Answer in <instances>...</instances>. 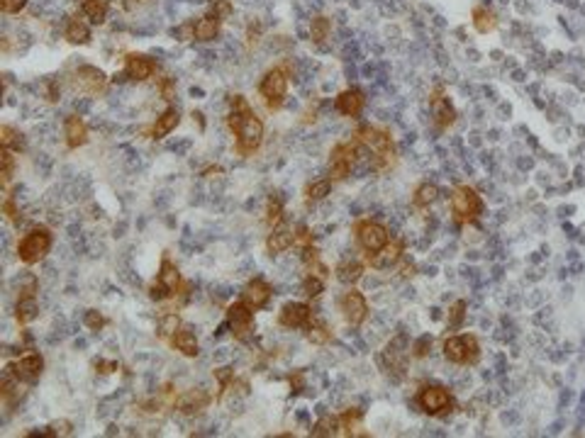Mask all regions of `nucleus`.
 <instances>
[{
  "label": "nucleus",
  "mask_w": 585,
  "mask_h": 438,
  "mask_svg": "<svg viewBox=\"0 0 585 438\" xmlns=\"http://www.w3.org/2000/svg\"><path fill=\"white\" fill-rule=\"evenodd\" d=\"M364 278V266L359 261H351V258H344L339 266H336V280L344 282V285H354Z\"/></svg>",
  "instance_id": "bb28decb"
},
{
  "label": "nucleus",
  "mask_w": 585,
  "mask_h": 438,
  "mask_svg": "<svg viewBox=\"0 0 585 438\" xmlns=\"http://www.w3.org/2000/svg\"><path fill=\"white\" fill-rule=\"evenodd\" d=\"M329 32H332V20L329 17L317 15V17L310 20V39L315 44H325V39L329 37Z\"/></svg>",
  "instance_id": "2f4dec72"
},
{
  "label": "nucleus",
  "mask_w": 585,
  "mask_h": 438,
  "mask_svg": "<svg viewBox=\"0 0 585 438\" xmlns=\"http://www.w3.org/2000/svg\"><path fill=\"white\" fill-rule=\"evenodd\" d=\"M161 95H164V100H173V83L168 78L161 83Z\"/></svg>",
  "instance_id": "09e8293b"
},
{
  "label": "nucleus",
  "mask_w": 585,
  "mask_h": 438,
  "mask_svg": "<svg viewBox=\"0 0 585 438\" xmlns=\"http://www.w3.org/2000/svg\"><path fill=\"white\" fill-rule=\"evenodd\" d=\"M292 243H295V234H292V229H288V227L281 222V224L273 227L271 236H268V241H266V248H268V253L278 256V253H286Z\"/></svg>",
  "instance_id": "5701e85b"
},
{
  "label": "nucleus",
  "mask_w": 585,
  "mask_h": 438,
  "mask_svg": "<svg viewBox=\"0 0 585 438\" xmlns=\"http://www.w3.org/2000/svg\"><path fill=\"white\" fill-rule=\"evenodd\" d=\"M178 124H181V112H178L176 107H168L166 112H164L161 117H156V122H154V127H151V139H164V136H168Z\"/></svg>",
  "instance_id": "393cba45"
},
{
  "label": "nucleus",
  "mask_w": 585,
  "mask_h": 438,
  "mask_svg": "<svg viewBox=\"0 0 585 438\" xmlns=\"http://www.w3.org/2000/svg\"><path fill=\"white\" fill-rule=\"evenodd\" d=\"M227 324L232 329V336L239 341V343H249L254 338V309L242 300V302H234L229 304L227 309Z\"/></svg>",
  "instance_id": "1a4fd4ad"
},
{
  "label": "nucleus",
  "mask_w": 585,
  "mask_h": 438,
  "mask_svg": "<svg viewBox=\"0 0 585 438\" xmlns=\"http://www.w3.org/2000/svg\"><path fill=\"white\" fill-rule=\"evenodd\" d=\"M429 348H432V338H429V336H422V338H417V341H415V346H412V351H415V356H417V358H424V356L429 353Z\"/></svg>",
  "instance_id": "a18cd8bd"
},
{
  "label": "nucleus",
  "mask_w": 585,
  "mask_h": 438,
  "mask_svg": "<svg viewBox=\"0 0 585 438\" xmlns=\"http://www.w3.org/2000/svg\"><path fill=\"white\" fill-rule=\"evenodd\" d=\"M73 85H76L78 90L88 93V95H98V93L105 90L108 76H105L100 68H95V66H78V68L73 71Z\"/></svg>",
  "instance_id": "f8f14e48"
},
{
  "label": "nucleus",
  "mask_w": 585,
  "mask_h": 438,
  "mask_svg": "<svg viewBox=\"0 0 585 438\" xmlns=\"http://www.w3.org/2000/svg\"><path fill=\"white\" fill-rule=\"evenodd\" d=\"M15 314H17V321L20 324H30L39 317V302L37 297H20L17 304H15Z\"/></svg>",
  "instance_id": "7c9ffc66"
},
{
  "label": "nucleus",
  "mask_w": 585,
  "mask_h": 438,
  "mask_svg": "<svg viewBox=\"0 0 585 438\" xmlns=\"http://www.w3.org/2000/svg\"><path fill=\"white\" fill-rule=\"evenodd\" d=\"M178 329H181V319L176 312H168L159 319V336H173Z\"/></svg>",
  "instance_id": "58836bf2"
},
{
  "label": "nucleus",
  "mask_w": 585,
  "mask_h": 438,
  "mask_svg": "<svg viewBox=\"0 0 585 438\" xmlns=\"http://www.w3.org/2000/svg\"><path fill=\"white\" fill-rule=\"evenodd\" d=\"M339 429H341V421H339L336 416L322 414V416L317 419V424L310 429V434H312V436H336Z\"/></svg>",
  "instance_id": "473e14b6"
},
{
  "label": "nucleus",
  "mask_w": 585,
  "mask_h": 438,
  "mask_svg": "<svg viewBox=\"0 0 585 438\" xmlns=\"http://www.w3.org/2000/svg\"><path fill=\"white\" fill-rule=\"evenodd\" d=\"M212 12H217L222 20H227L232 12H234V7H232V2L229 0H212V7H210Z\"/></svg>",
  "instance_id": "c03bdc74"
},
{
  "label": "nucleus",
  "mask_w": 585,
  "mask_h": 438,
  "mask_svg": "<svg viewBox=\"0 0 585 438\" xmlns=\"http://www.w3.org/2000/svg\"><path fill=\"white\" fill-rule=\"evenodd\" d=\"M463 317H466V302L459 300V302H454V307L449 309V324L459 326L461 321H463Z\"/></svg>",
  "instance_id": "37998d69"
},
{
  "label": "nucleus",
  "mask_w": 585,
  "mask_h": 438,
  "mask_svg": "<svg viewBox=\"0 0 585 438\" xmlns=\"http://www.w3.org/2000/svg\"><path fill=\"white\" fill-rule=\"evenodd\" d=\"M154 71H156V64H154L149 56H144V54H127L125 76L129 80H137V83L149 80L154 76Z\"/></svg>",
  "instance_id": "dca6fc26"
},
{
  "label": "nucleus",
  "mask_w": 585,
  "mask_h": 438,
  "mask_svg": "<svg viewBox=\"0 0 585 438\" xmlns=\"http://www.w3.org/2000/svg\"><path fill=\"white\" fill-rule=\"evenodd\" d=\"M64 37L71 41V44H88V41H90V27L85 25L81 17H71L69 25H66Z\"/></svg>",
  "instance_id": "c756f323"
},
{
  "label": "nucleus",
  "mask_w": 585,
  "mask_h": 438,
  "mask_svg": "<svg viewBox=\"0 0 585 438\" xmlns=\"http://www.w3.org/2000/svg\"><path fill=\"white\" fill-rule=\"evenodd\" d=\"M2 146H7V149H12V151H22L25 146H27V141H25V134L22 132H17L15 127H10V124H5L2 127Z\"/></svg>",
  "instance_id": "f704fd0d"
},
{
  "label": "nucleus",
  "mask_w": 585,
  "mask_h": 438,
  "mask_svg": "<svg viewBox=\"0 0 585 438\" xmlns=\"http://www.w3.org/2000/svg\"><path fill=\"white\" fill-rule=\"evenodd\" d=\"M329 193H332V178L315 180V183H310V185L305 188V198L310 200V202H320V200L327 198Z\"/></svg>",
  "instance_id": "72a5a7b5"
},
{
  "label": "nucleus",
  "mask_w": 585,
  "mask_h": 438,
  "mask_svg": "<svg viewBox=\"0 0 585 438\" xmlns=\"http://www.w3.org/2000/svg\"><path fill=\"white\" fill-rule=\"evenodd\" d=\"M271 295H273V287L263 278H251L244 285V290H242V300L249 304L251 309H263L268 304Z\"/></svg>",
  "instance_id": "4468645a"
},
{
  "label": "nucleus",
  "mask_w": 585,
  "mask_h": 438,
  "mask_svg": "<svg viewBox=\"0 0 585 438\" xmlns=\"http://www.w3.org/2000/svg\"><path fill=\"white\" fill-rule=\"evenodd\" d=\"M329 338H332V331H329L325 324H310V326H307V341H310V343L325 346V343H329Z\"/></svg>",
  "instance_id": "4c0bfd02"
},
{
  "label": "nucleus",
  "mask_w": 585,
  "mask_h": 438,
  "mask_svg": "<svg viewBox=\"0 0 585 438\" xmlns=\"http://www.w3.org/2000/svg\"><path fill=\"white\" fill-rule=\"evenodd\" d=\"M288 83H291V64L276 66V68L263 73V78L258 83V93H261V98L266 100V105L271 110H278L283 105L286 93H288Z\"/></svg>",
  "instance_id": "f03ea898"
},
{
  "label": "nucleus",
  "mask_w": 585,
  "mask_h": 438,
  "mask_svg": "<svg viewBox=\"0 0 585 438\" xmlns=\"http://www.w3.org/2000/svg\"><path fill=\"white\" fill-rule=\"evenodd\" d=\"M359 159H361V141L351 139V141L336 144L332 149V154H329V178L332 180H344L359 166Z\"/></svg>",
  "instance_id": "39448f33"
},
{
  "label": "nucleus",
  "mask_w": 585,
  "mask_h": 438,
  "mask_svg": "<svg viewBox=\"0 0 585 438\" xmlns=\"http://www.w3.org/2000/svg\"><path fill=\"white\" fill-rule=\"evenodd\" d=\"M437 198H439V188H437L434 183H422L417 190H415L412 202H415V207H429Z\"/></svg>",
  "instance_id": "c9c22d12"
},
{
  "label": "nucleus",
  "mask_w": 585,
  "mask_h": 438,
  "mask_svg": "<svg viewBox=\"0 0 585 438\" xmlns=\"http://www.w3.org/2000/svg\"><path fill=\"white\" fill-rule=\"evenodd\" d=\"M44 93H46V100H51V102H56L59 100V80H46V85H44Z\"/></svg>",
  "instance_id": "49530a36"
},
{
  "label": "nucleus",
  "mask_w": 585,
  "mask_h": 438,
  "mask_svg": "<svg viewBox=\"0 0 585 438\" xmlns=\"http://www.w3.org/2000/svg\"><path fill=\"white\" fill-rule=\"evenodd\" d=\"M222 17L217 15V12H205L198 22H193V39L198 41H210L217 37V32H219V27H222Z\"/></svg>",
  "instance_id": "412c9836"
},
{
  "label": "nucleus",
  "mask_w": 585,
  "mask_h": 438,
  "mask_svg": "<svg viewBox=\"0 0 585 438\" xmlns=\"http://www.w3.org/2000/svg\"><path fill=\"white\" fill-rule=\"evenodd\" d=\"M234 134H237V149H239V154L249 156V154H254V151L261 146V141H263V122L256 117L254 110H249V112L242 117V122H239V127H237Z\"/></svg>",
  "instance_id": "6e6552de"
},
{
  "label": "nucleus",
  "mask_w": 585,
  "mask_h": 438,
  "mask_svg": "<svg viewBox=\"0 0 585 438\" xmlns=\"http://www.w3.org/2000/svg\"><path fill=\"white\" fill-rule=\"evenodd\" d=\"M64 134H66V146L69 149H78L88 141V127L81 120V115H69L64 122Z\"/></svg>",
  "instance_id": "4be33fe9"
},
{
  "label": "nucleus",
  "mask_w": 585,
  "mask_h": 438,
  "mask_svg": "<svg viewBox=\"0 0 585 438\" xmlns=\"http://www.w3.org/2000/svg\"><path fill=\"white\" fill-rule=\"evenodd\" d=\"M300 290H302V295H305V297L315 300V297H320V295H322V290H325V278H320V275L310 273L307 278L302 280Z\"/></svg>",
  "instance_id": "e433bc0d"
},
{
  "label": "nucleus",
  "mask_w": 585,
  "mask_h": 438,
  "mask_svg": "<svg viewBox=\"0 0 585 438\" xmlns=\"http://www.w3.org/2000/svg\"><path fill=\"white\" fill-rule=\"evenodd\" d=\"M417 406L429 416H446L454 411L456 402L451 392L441 385H422L417 392Z\"/></svg>",
  "instance_id": "423d86ee"
},
{
  "label": "nucleus",
  "mask_w": 585,
  "mask_h": 438,
  "mask_svg": "<svg viewBox=\"0 0 585 438\" xmlns=\"http://www.w3.org/2000/svg\"><path fill=\"white\" fill-rule=\"evenodd\" d=\"M339 312H341V317L346 319V324L361 326L366 321V317H368V302H366V297L359 290H354L349 285V290H344V295L339 297Z\"/></svg>",
  "instance_id": "9d476101"
},
{
  "label": "nucleus",
  "mask_w": 585,
  "mask_h": 438,
  "mask_svg": "<svg viewBox=\"0 0 585 438\" xmlns=\"http://www.w3.org/2000/svg\"><path fill=\"white\" fill-rule=\"evenodd\" d=\"M83 324L90 329V331H100L103 326H105V319H103V314L98 312V309H88L83 317Z\"/></svg>",
  "instance_id": "a19ab883"
},
{
  "label": "nucleus",
  "mask_w": 585,
  "mask_h": 438,
  "mask_svg": "<svg viewBox=\"0 0 585 438\" xmlns=\"http://www.w3.org/2000/svg\"><path fill=\"white\" fill-rule=\"evenodd\" d=\"M310 319H312V307L310 304L288 302L278 314V324L283 329H305V326H310Z\"/></svg>",
  "instance_id": "ddd939ff"
},
{
  "label": "nucleus",
  "mask_w": 585,
  "mask_h": 438,
  "mask_svg": "<svg viewBox=\"0 0 585 438\" xmlns=\"http://www.w3.org/2000/svg\"><path fill=\"white\" fill-rule=\"evenodd\" d=\"M449 204H451V212H454V219L459 224H468V222H475L480 214H483V200L480 195L468 188V185H459L451 190V198H449Z\"/></svg>",
  "instance_id": "7ed1b4c3"
},
{
  "label": "nucleus",
  "mask_w": 585,
  "mask_h": 438,
  "mask_svg": "<svg viewBox=\"0 0 585 438\" xmlns=\"http://www.w3.org/2000/svg\"><path fill=\"white\" fill-rule=\"evenodd\" d=\"M49 251H51V232L46 227H32L25 234V239L17 243V258L27 266L44 261Z\"/></svg>",
  "instance_id": "20e7f679"
},
{
  "label": "nucleus",
  "mask_w": 585,
  "mask_h": 438,
  "mask_svg": "<svg viewBox=\"0 0 585 438\" xmlns=\"http://www.w3.org/2000/svg\"><path fill=\"white\" fill-rule=\"evenodd\" d=\"M12 173H15V156H12V149L2 146V185H7L12 180Z\"/></svg>",
  "instance_id": "ea45409f"
},
{
  "label": "nucleus",
  "mask_w": 585,
  "mask_h": 438,
  "mask_svg": "<svg viewBox=\"0 0 585 438\" xmlns=\"http://www.w3.org/2000/svg\"><path fill=\"white\" fill-rule=\"evenodd\" d=\"M173 348H178L188 358H195L200 353V343H198V336H195L193 326H181L173 334Z\"/></svg>",
  "instance_id": "b1692460"
},
{
  "label": "nucleus",
  "mask_w": 585,
  "mask_h": 438,
  "mask_svg": "<svg viewBox=\"0 0 585 438\" xmlns=\"http://www.w3.org/2000/svg\"><path fill=\"white\" fill-rule=\"evenodd\" d=\"M444 358L454 365H473L480 358V343L473 334L449 336L444 341Z\"/></svg>",
  "instance_id": "0eeeda50"
},
{
  "label": "nucleus",
  "mask_w": 585,
  "mask_h": 438,
  "mask_svg": "<svg viewBox=\"0 0 585 438\" xmlns=\"http://www.w3.org/2000/svg\"><path fill=\"white\" fill-rule=\"evenodd\" d=\"M208 404H210V395L203 387H193V390L183 392L181 397L176 399V409L181 414H198V411L208 409Z\"/></svg>",
  "instance_id": "6ab92c4d"
},
{
  "label": "nucleus",
  "mask_w": 585,
  "mask_h": 438,
  "mask_svg": "<svg viewBox=\"0 0 585 438\" xmlns=\"http://www.w3.org/2000/svg\"><path fill=\"white\" fill-rule=\"evenodd\" d=\"M81 10L88 20H93L95 25H103L108 20V10L110 2L108 0H81Z\"/></svg>",
  "instance_id": "c85d7f7f"
},
{
  "label": "nucleus",
  "mask_w": 585,
  "mask_h": 438,
  "mask_svg": "<svg viewBox=\"0 0 585 438\" xmlns=\"http://www.w3.org/2000/svg\"><path fill=\"white\" fill-rule=\"evenodd\" d=\"M356 141H361V146H366L373 156H376L378 170L380 168H388L393 159H395V149H393V139L385 129H378V127H371V124H364L356 129Z\"/></svg>",
  "instance_id": "f257e3e1"
},
{
  "label": "nucleus",
  "mask_w": 585,
  "mask_h": 438,
  "mask_svg": "<svg viewBox=\"0 0 585 438\" xmlns=\"http://www.w3.org/2000/svg\"><path fill=\"white\" fill-rule=\"evenodd\" d=\"M473 27H475L480 34H488V32H493V30L498 27V15H495L493 10L478 5V7H473Z\"/></svg>",
  "instance_id": "cd10ccee"
},
{
  "label": "nucleus",
  "mask_w": 585,
  "mask_h": 438,
  "mask_svg": "<svg viewBox=\"0 0 585 438\" xmlns=\"http://www.w3.org/2000/svg\"><path fill=\"white\" fill-rule=\"evenodd\" d=\"M156 280H159L164 287H168V292H171V295H178V292H181V273H178L176 263H171L168 258H164V261H161L159 278H156Z\"/></svg>",
  "instance_id": "a878e982"
},
{
  "label": "nucleus",
  "mask_w": 585,
  "mask_h": 438,
  "mask_svg": "<svg viewBox=\"0 0 585 438\" xmlns=\"http://www.w3.org/2000/svg\"><path fill=\"white\" fill-rule=\"evenodd\" d=\"M356 241H359V246L366 253H376V251H380L390 241V234H388V229L380 222L364 219V222L356 224Z\"/></svg>",
  "instance_id": "9b49d317"
},
{
  "label": "nucleus",
  "mask_w": 585,
  "mask_h": 438,
  "mask_svg": "<svg viewBox=\"0 0 585 438\" xmlns=\"http://www.w3.org/2000/svg\"><path fill=\"white\" fill-rule=\"evenodd\" d=\"M7 365L12 368V375L20 382H37L44 370V358L39 353H30V356L20 358L17 363H7Z\"/></svg>",
  "instance_id": "2eb2a0df"
},
{
  "label": "nucleus",
  "mask_w": 585,
  "mask_h": 438,
  "mask_svg": "<svg viewBox=\"0 0 585 438\" xmlns=\"http://www.w3.org/2000/svg\"><path fill=\"white\" fill-rule=\"evenodd\" d=\"M25 7H27V0H0V10L5 15H17Z\"/></svg>",
  "instance_id": "79ce46f5"
},
{
  "label": "nucleus",
  "mask_w": 585,
  "mask_h": 438,
  "mask_svg": "<svg viewBox=\"0 0 585 438\" xmlns=\"http://www.w3.org/2000/svg\"><path fill=\"white\" fill-rule=\"evenodd\" d=\"M51 429H54V434H56V436H69V434H71V421H66V419H61V421H54V424H51Z\"/></svg>",
  "instance_id": "de8ad7c7"
},
{
  "label": "nucleus",
  "mask_w": 585,
  "mask_h": 438,
  "mask_svg": "<svg viewBox=\"0 0 585 438\" xmlns=\"http://www.w3.org/2000/svg\"><path fill=\"white\" fill-rule=\"evenodd\" d=\"M429 102H432V117H434V122H437L439 129H446V127L454 124V120H456V110L451 107L449 98L441 95V90H437V93L429 98Z\"/></svg>",
  "instance_id": "aec40b11"
},
{
  "label": "nucleus",
  "mask_w": 585,
  "mask_h": 438,
  "mask_svg": "<svg viewBox=\"0 0 585 438\" xmlns=\"http://www.w3.org/2000/svg\"><path fill=\"white\" fill-rule=\"evenodd\" d=\"M400 258H402V243H400V241H388L380 251L368 253V263H371V268H376V270H388V268L395 266Z\"/></svg>",
  "instance_id": "a211bd4d"
},
{
  "label": "nucleus",
  "mask_w": 585,
  "mask_h": 438,
  "mask_svg": "<svg viewBox=\"0 0 585 438\" xmlns=\"http://www.w3.org/2000/svg\"><path fill=\"white\" fill-rule=\"evenodd\" d=\"M364 105H366V98H364V93H361L359 88H346V90H341L334 100L336 112H341L344 117H359L361 110H364Z\"/></svg>",
  "instance_id": "f3484780"
}]
</instances>
